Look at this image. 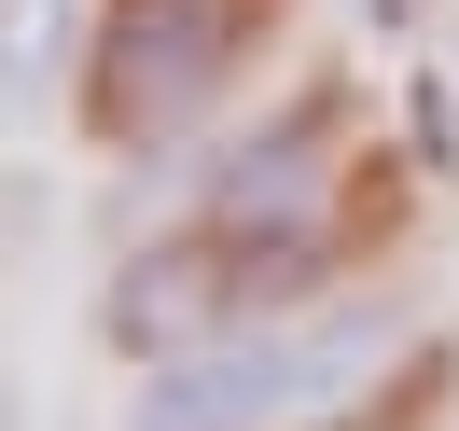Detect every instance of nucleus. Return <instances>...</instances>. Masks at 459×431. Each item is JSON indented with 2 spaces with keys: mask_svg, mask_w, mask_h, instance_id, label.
Returning <instances> with one entry per match:
<instances>
[{
  "mask_svg": "<svg viewBox=\"0 0 459 431\" xmlns=\"http://www.w3.org/2000/svg\"><path fill=\"white\" fill-rule=\"evenodd\" d=\"M390 334H403L390 306H307V320H279V334L181 348V362L140 375L126 431H279V418H307V403H334L362 362H390Z\"/></svg>",
  "mask_w": 459,
  "mask_h": 431,
  "instance_id": "obj_1",
  "label": "nucleus"
},
{
  "mask_svg": "<svg viewBox=\"0 0 459 431\" xmlns=\"http://www.w3.org/2000/svg\"><path fill=\"white\" fill-rule=\"evenodd\" d=\"M334 195H348V168H334V112H292V125H264V140L223 153V181H209V237H223L264 292H307L320 264H334V237H348Z\"/></svg>",
  "mask_w": 459,
  "mask_h": 431,
  "instance_id": "obj_2",
  "label": "nucleus"
},
{
  "mask_svg": "<svg viewBox=\"0 0 459 431\" xmlns=\"http://www.w3.org/2000/svg\"><path fill=\"white\" fill-rule=\"evenodd\" d=\"M251 56V0H112L98 29V125L112 140H168Z\"/></svg>",
  "mask_w": 459,
  "mask_h": 431,
  "instance_id": "obj_3",
  "label": "nucleus"
},
{
  "mask_svg": "<svg viewBox=\"0 0 459 431\" xmlns=\"http://www.w3.org/2000/svg\"><path fill=\"white\" fill-rule=\"evenodd\" d=\"M251 306H279V292L251 279V264L223 251V237H181V251H140L112 279V334L140 348V362H181V348H223V334H251Z\"/></svg>",
  "mask_w": 459,
  "mask_h": 431,
  "instance_id": "obj_4",
  "label": "nucleus"
},
{
  "mask_svg": "<svg viewBox=\"0 0 459 431\" xmlns=\"http://www.w3.org/2000/svg\"><path fill=\"white\" fill-rule=\"evenodd\" d=\"M0 70H14V98H42V70H56V0H0Z\"/></svg>",
  "mask_w": 459,
  "mask_h": 431,
  "instance_id": "obj_5",
  "label": "nucleus"
},
{
  "mask_svg": "<svg viewBox=\"0 0 459 431\" xmlns=\"http://www.w3.org/2000/svg\"><path fill=\"white\" fill-rule=\"evenodd\" d=\"M362 14H376V29H403V14H418V0H362Z\"/></svg>",
  "mask_w": 459,
  "mask_h": 431,
  "instance_id": "obj_6",
  "label": "nucleus"
},
{
  "mask_svg": "<svg viewBox=\"0 0 459 431\" xmlns=\"http://www.w3.org/2000/svg\"><path fill=\"white\" fill-rule=\"evenodd\" d=\"M0 431H14V375H0Z\"/></svg>",
  "mask_w": 459,
  "mask_h": 431,
  "instance_id": "obj_7",
  "label": "nucleus"
}]
</instances>
